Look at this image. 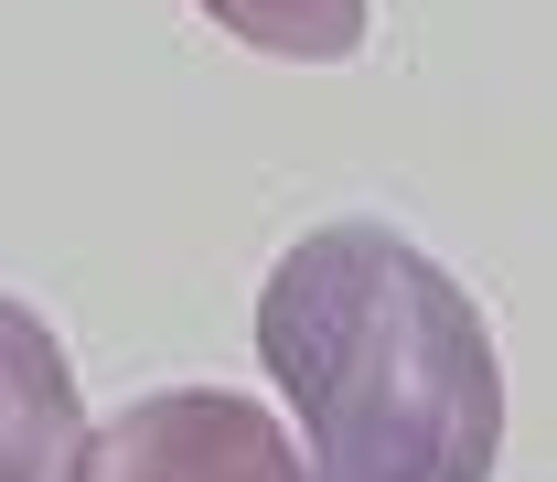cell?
I'll return each mask as SVG.
<instances>
[{
  "mask_svg": "<svg viewBox=\"0 0 557 482\" xmlns=\"http://www.w3.org/2000/svg\"><path fill=\"white\" fill-rule=\"evenodd\" d=\"M258 364L300 408L322 482H493L504 354L418 236L344 214L311 225L258 289Z\"/></svg>",
  "mask_w": 557,
  "mask_h": 482,
  "instance_id": "1",
  "label": "cell"
},
{
  "mask_svg": "<svg viewBox=\"0 0 557 482\" xmlns=\"http://www.w3.org/2000/svg\"><path fill=\"white\" fill-rule=\"evenodd\" d=\"M11 482H75L86 440H65V354L33 311H11Z\"/></svg>",
  "mask_w": 557,
  "mask_h": 482,
  "instance_id": "3",
  "label": "cell"
},
{
  "mask_svg": "<svg viewBox=\"0 0 557 482\" xmlns=\"http://www.w3.org/2000/svg\"><path fill=\"white\" fill-rule=\"evenodd\" d=\"M194 11L278 65H344L364 44V0H194Z\"/></svg>",
  "mask_w": 557,
  "mask_h": 482,
  "instance_id": "4",
  "label": "cell"
},
{
  "mask_svg": "<svg viewBox=\"0 0 557 482\" xmlns=\"http://www.w3.org/2000/svg\"><path fill=\"white\" fill-rule=\"evenodd\" d=\"M75 482H322V461H300L289 429L236 386H161L86 429Z\"/></svg>",
  "mask_w": 557,
  "mask_h": 482,
  "instance_id": "2",
  "label": "cell"
}]
</instances>
